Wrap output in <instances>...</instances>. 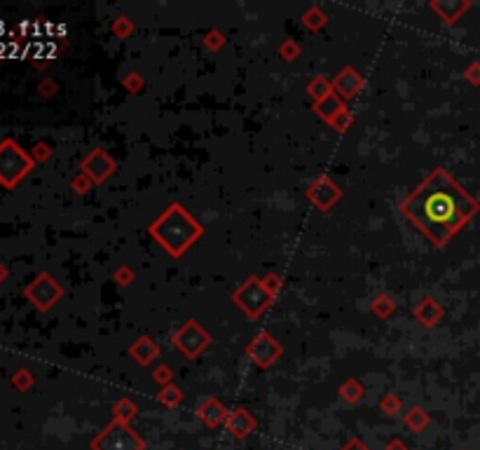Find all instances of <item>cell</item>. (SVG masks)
Here are the masks:
<instances>
[{
	"label": "cell",
	"mask_w": 480,
	"mask_h": 450,
	"mask_svg": "<svg viewBox=\"0 0 480 450\" xmlns=\"http://www.w3.org/2000/svg\"><path fill=\"white\" fill-rule=\"evenodd\" d=\"M401 209L417 230L431 239L433 247H445L478 214L480 204L445 169L438 167L405 199Z\"/></svg>",
	"instance_id": "6da1fadb"
},
{
	"label": "cell",
	"mask_w": 480,
	"mask_h": 450,
	"mask_svg": "<svg viewBox=\"0 0 480 450\" xmlns=\"http://www.w3.org/2000/svg\"><path fill=\"white\" fill-rule=\"evenodd\" d=\"M204 235V227L192 218L190 212H185V207H181L179 202H174L164 212L155 223L150 225V237L155 239L159 247L164 249L169 256L179 258Z\"/></svg>",
	"instance_id": "7a4b0ae2"
},
{
	"label": "cell",
	"mask_w": 480,
	"mask_h": 450,
	"mask_svg": "<svg viewBox=\"0 0 480 450\" xmlns=\"http://www.w3.org/2000/svg\"><path fill=\"white\" fill-rule=\"evenodd\" d=\"M33 167L36 162L31 153H26L14 139L0 141V185L5 190H14L33 172Z\"/></svg>",
	"instance_id": "3957f363"
},
{
	"label": "cell",
	"mask_w": 480,
	"mask_h": 450,
	"mask_svg": "<svg viewBox=\"0 0 480 450\" xmlns=\"http://www.w3.org/2000/svg\"><path fill=\"white\" fill-rule=\"evenodd\" d=\"M232 300H234V305H237L239 310L251 319V322H255V319H260L262 312L272 305L274 298L267 293V289L262 286V279L249 277L247 282L234 291Z\"/></svg>",
	"instance_id": "277c9868"
},
{
	"label": "cell",
	"mask_w": 480,
	"mask_h": 450,
	"mask_svg": "<svg viewBox=\"0 0 480 450\" xmlns=\"http://www.w3.org/2000/svg\"><path fill=\"white\" fill-rule=\"evenodd\" d=\"M26 300L40 312H49L52 307L64 298V286H61L49 272H38L24 289Z\"/></svg>",
	"instance_id": "5b68a950"
},
{
	"label": "cell",
	"mask_w": 480,
	"mask_h": 450,
	"mask_svg": "<svg viewBox=\"0 0 480 450\" xmlns=\"http://www.w3.org/2000/svg\"><path fill=\"white\" fill-rule=\"evenodd\" d=\"M171 343H174V347L181 355H185L187 359H197L211 345V335L209 331H204V328L199 326L195 319H187L179 331L174 333Z\"/></svg>",
	"instance_id": "8992f818"
},
{
	"label": "cell",
	"mask_w": 480,
	"mask_h": 450,
	"mask_svg": "<svg viewBox=\"0 0 480 450\" xmlns=\"http://www.w3.org/2000/svg\"><path fill=\"white\" fill-rule=\"evenodd\" d=\"M94 450H143V438L136 436L129 425L115 420L99 434Z\"/></svg>",
	"instance_id": "52a82bcc"
},
{
	"label": "cell",
	"mask_w": 480,
	"mask_h": 450,
	"mask_svg": "<svg viewBox=\"0 0 480 450\" xmlns=\"http://www.w3.org/2000/svg\"><path fill=\"white\" fill-rule=\"evenodd\" d=\"M284 347L277 343V338L270 331H260L253 335V340L247 345V357L258 368H270L282 359Z\"/></svg>",
	"instance_id": "ba28073f"
},
{
	"label": "cell",
	"mask_w": 480,
	"mask_h": 450,
	"mask_svg": "<svg viewBox=\"0 0 480 450\" xmlns=\"http://www.w3.org/2000/svg\"><path fill=\"white\" fill-rule=\"evenodd\" d=\"M307 199L312 202V207H317L319 212H328L342 199V190L335 181H330L328 176H321L307 188Z\"/></svg>",
	"instance_id": "9c48e42d"
},
{
	"label": "cell",
	"mask_w": 480,
	"mask_h": 450,
	"mask_svg": "<svg viewBox=\"0 0 480 450\" xmlns=\"http://www.w3.org/2000/svg\"><path fill=\"white\" fill-rule=\"evenodd\" d=\"M80 172H82L91 183H104V181L115 172V159H113L104 148H94L87 157L80 164Z\"/></svg>",
	"instance_id": "30bf717a"
},
{
	"label": "cell",
	"mask_w": 480,
	"mask_h": 450,
	"mask_svg": "<svg viewBox=\"0 0 480 450\" xmlns=\"http://www.w3.org/2000/svg\"><path fill=\"white\" fill-rule=\"evenodd\" d=\"M363 89V76L354 66H345L333 80V92L340 96L342 101L354 99Z\"/></svg>",
	"instance_id": "8fae6325"
},
{
	"label": "cell",
	"mask_w": 480,
	"mask_h": 450,
	"mask_svg": "<svg viewBox=\"0 0 480 450\" xmlns=\"http://www.w3.org/2000/svg\"><path fill=\"white\" fill-rule=\"evenodd\" d=\"M227 408L222 406V403L218 401L216 396H209L204 398L202 403L197 406V418L202 420L207 427H220L227 423Z\"/></svg>",
	"instance_id": "7c38bea8"
},
{
	"label": "cell",
	"mask_w": 480,
	"mask_h": 450,
	"mask_svg": "<svg viewBox=\"0 0 480 450\" xmlns=\"http://www.w3.org/2000/svg\"><path fill=\"white\" fill-rule=\"evenodd\" d=\"M431 10L441 16L443 24H457L464 12L471 10V3L468 0H436L431 3Z\"/></svg>",
	"instance_id": "4fadbf2b"
},
{
	"label": "cell",
	"mask_w": 480,
	"mask_h": 450,
	"mask_svg": "<svg viewBox=\"0 0 480 450\" xmlns=\"http://www.w3.org/2000/svg\"><path fill=\"white\" fill-rule=\"evenodd\" d=\"M225 427L234 438H247L251 431L255 429V418L247 411V408H234V411L227 415Z\"/></svg>",
	"instance_id": "5bb4252c"
},
{
	"label": "cell",
	"mask_w": 480,
	"mask_h": 450,
	"mask_svg": "<svg viewBox=\"0 0 480 450\" xmlns=\"http://www.w3.org/2000/svg\"><path fill=\"white\" fill-rule=\"evenodd\" d=\"M415 319L424 328H433L443 319V307L438 305L436 298H431V295H424V298H422L420 303H417V307H415Z\"/></svg>",
	"instance_id": "9a60e30c"
},
{
	"label": "cell",
	"mask_w": 480,
	"mask_h": 450,
	"mask_svg": "<svg viewBox=\"0 0 480 450\" xmlns=\"http://www.w3.org/2000/svg\"><path fill=\"white\" fill-rule=\"evenodd\" d=\"M129 357L134 359L139 366H150L159 357V347L150 335H139V340L129 347Z\"/></svg>",
	"instance_id": "2e32d148"
},
{
	"label": "cell",
	"mask_w": 480,
	"mask_h": 450,
	"mask_svg": "<svg viewBox=\"0 0 480 450\" xmlns=\"http://www.w3.org/2000/svg\"><path fill=\"white\" fill-rule=\"evenodd\" d=\"M342 111H347V104L340 99L338 94H330V96H325L323 101H319V104H314V113H317L319 117L323 120V122H333L335 117L340 115Z\"/></svg>",
	"instance_id": "e0dca14e"
},
{
	"label": "cell",
	"mask_w": 480,
	"mask_h": 450,
	"mask_svg": "<svg viewBox=\"0 0 480 450\" xmlns=\"http://www.w3.org/2000/svg\"><path fill=\"white\" fill-rule=\"evenodd\" d=\"M307 94L314 99V104H319V101H323L325 96L335 94L333 92V80H328L323 76H317L314 80H310V85H307Z\"/></svg>",
	"instance_id": "ac0fdd59"
},
{
	"label": "cell",
	"mask_w": 480,
	"mask_h": 450,
	"mask_svg": "<svg viewBox=\"0 0 480 450\" xmlns=\"http://www.w3.org/2000/svg\"><path fill=\"white\" fill-rule=\"evenodd\" d=\"M403 423L405 427H408L410 431H415V434H420L424 427L431 423V418H428V413L424 411L422 406H413L408 413H405V418H403Z\"/></svg>",
	"instance_id": "d6986e66"
},
{
	"label": "cell",
	"mask_w": 480,
	"mask_h": 450,
	"mask_svg": "<svg viewBox=\"0 0 480 450\" xmlns=\"http://www.w3.org/2000/svg\"><path fill=\"white\" fill-rule=\"evenodd\" d=\"M363 394H365V387L358 383L356 378H350V380H345V383L340 385V396L345 398L347 403H358L363 398Z\"/></svg>",
	"instance_id": "ffe728a7"
},
{
	"label": "cell",
	"mask_w": 480,
	"mask_h": 450,
	"mask_svg": "<svg viewBox=\"0 0 480 450\" xmlns=\"http://www.w3.org/2000/svg\"><path fill=\"white\" fill-rule=\"evenodd\" d=\"M113 413H115V420H117V423L129 425L131 420H134L136 415H139V406H136V403L131 401V398L124 396V398H119L115 406H113Z\"/></svg>",
	"instance_id": "44dd1931"
},
{
	"label": "cell",
	"mask_w": 480,
	"mask_h": 450,
	"mask_svg": "<svg viewBox=\"0 0 480 450\" xmlns=\"http://www.w3.org/2000/svg\"><path fill=\"white\" fill-rule=\"evenodd\" d=\"M302 26L307 28V31H321V28L328 24V14L323 12L321 8H310L305 14H302Z\"/></svg>",
	"instance_id": "7402d4cb"
},
{
	"label": "cell",
	"mask_w": 480,
	"mask_h": 450,
	"mask_svg": "<svg viewBox=\"0 0 480 450\" xmlns=\"http://www.w3.org/2000/svg\"><path fill=\"white\" fill-rule=\"evenodd\" d=\"M370 312H373L375 317H380V319H387V317H391L393 312H396V303H393L391 295L380 293L373 303H370Z\"/></svg>",
	"instance_id": "603a6c76"
},
{
	"label": "cell",
	"mask_w": 480,
	"mask_h": 450,
	"mask_svg": "<svg viewBox=\"0 0 480 450\" xmlns=\"http://www.w3.org/2000/svg\"><path fill=\"white\" fill-rule=\"evenodd\" d=\"M157 401H159V403H164V406H167V408L179 406V403L183 401V392H181V387H176V385H164L162 390H159V394H157Z\"/></svg>",
	"instance_id": "cb8c5ba5"
},
{
	"label": "cell",
	"mask_w": 480,
	"mask_h": 450,
	"mask_svg": "<svg viewBox=\"0 0 480 450\" xmlns=\"http://www.w3.org/2000/svg\"><path fill=\"white\" fill-rule=\"evenodd\" d=\"M401 406H403V401H401V396H398V394H385V396H382V401H380V411L385 415H389V418L401 413Z\"/></svg>",
	"instance_id": "d4e9b609"
},
{
	"label": "cell",
	"mask_w": 480,
	"mask_h": 450,
	"mask_svg": "<svg viewBox=\"0 0 480 450\" xmlns=\"http://www.w3.org/2000/svg\"><path fill=\"white\" fill-rule=\"evenodd\" d=\"M300 45L295 43V40H284L282 45H279V54H282V59H286V61H295L300 56Z\"/></svg>",
	"instance_id": "484cf974"
},
{
	"label": "cell",
	"mask_w": 480,
	"mask_h": 450,
	"mask_svg": "<svg viewBox=\"0 0 480 450\" xmlns=\"http://www.w3.org/2000/svg\"><path fill=\"white\" fill-rule=\"evenodd\" d=\"M33 380H36V378H33V373L28 371V368H19V371L12 375V385L21 392L28 390V387L33 385Z\"/></svg>",
	"instance_id": "4316f807"
},
{
	"label": "cell",
	"mask_w": 480,
	"mask_h": 450,
	"mask_svg": "<svg viewBox=\"0 0 480 450\" xmlns=\"http://www.w3.org/2000/svg\"><path fill=\"white\" fill-rule=\"evenodd\" d=\"M113 279L119 284V286H129V284H134L136 279V272L131 270L129 265H119L115 272H113Z\"/></svg>",
	"instance_id": "83f0119b"
},
{
	"label": "cell",
	"mask_w": 480,
	"mask_h": 450,
	"mask_svg": "<svg viewBox=\"0 0 480 450\" xmlns=\"http://www.w3.org/2000/svg\"><path fill=\"white\" fill-rule=\"evenodd\" d=\"M113 33H115L117 38H129L131 33H134V24H131L127 16H117L115 24H113Z\"/></svg>",
	"instance_id": "f1b7e54d"
},
{
	"label": "cell",
	"mask_w": 480,
	"mask_h": 450,
	"mask_svg": "<svg viewBox=\"0 0 480 450\" xmlns=\"http://www.w3.org/2000/svg\"><path fill=\"white\" fill-rule=\"evenodd\" d=\"M171 378H174V371L167 366V363H159V366L152 371V380L159 385V387H164V385H171Z\"/></svg>",
	"instance_id": "f546056e"
},
{
	"label": "cell",
	"mask_w": 480,
	"mask_h": 450,
	"mask_svg": "<svg viewBox=\"0 0 480 450\" xmlns=\"http://www.w3.org/2000/svg\"><path fill=\"white\" fill-rule=\"evenodd\" d=\"M354 122V115H352V111L350 108H347V111H342L338 117L333 120V122H330V127L335 129V132H347V129H350V124Z\"/></svg>",
	"instance_id": "4dcf8cb0"
},
{
	"label": "cell",
	"mask_w": 480,
	"mask_h": 450,
	"mask_svg": "<svg viewBox=\"0 0 480 450\" xmlns=\"http://www.w3.org/2000/svg\"><path fill=\"white\" fill-rule=\"evenodd\" d=\"M49 155H52V146L45 144V141H38V144L31 148L33 162H45V159H49Z\"/></svg>",
	"instance_id": "1f68e13d"
},
{
	"label": "cell",
	"mask_w": 480,
	"mask_h": 450,
	"mask_svg": "<svg viewBox=\"0 0 480 450\" xmlns=\"http://www.w3.org/2000/svg\"><path fill=\"white\" fill-rule=\"evenodd\" d=\"M222 45H225V36H222L220 31H216V28H211V31L204 36V47H209V49H220Z\"/></svg>",
	"instance_id": "d6a6232c"
},
{
	"label": "cell",
	"mask_w": 480,
	"mask_h": 450,
	"mask_svg": "<svg viewBox=\"0 0 480 450\" xmlns=\"http://www.w3.org/2000/svg\"><path fill=\"white\" fill-rule=\"evenodd\" d=\"M262 286H265V289H267V293H270L272 298H274V295L279 293V289H282V277L274 275V272H270V275L262 277Z\"/></svg>",
	"instance_id": "836d02e7"
},
{
	"label": "cell",
	"mask_w": 480,
	"mask_h": 450,
	"mask_svg": "<svg viewBox=\"0 0 480 450\" xmlns=\"http://www.w3.org/2000/svg\"><path fill=\"white\" fill-rule=\"evenodd\" d=\"M464 80L468 85H473V87H480V61H473V64L466 66Z\"/></svg>",
	"instance_id": "e575fe53"
},
{
	"label": "cell",
	"mask_w": 480,
	"mask_h": 450,
	"mask_svg": "<svg viewBox=\"0 0 480 450\" xmlns=\"http://www.w3.org/2000/svg\"><path fill=\"white\" fill-rule=\"evenodd\" d=\"M91 185H94V183H91V181H89L87 176H84L82 172H80V174L76 176V179L71 181V188L78 192V195H84V192H89V188H91Z\"/></svg>",
	"instance_id": "d590c367"
},
{
	"label": "cell",
	"mask_w": 480,
	"mask_h": 450,
	"mask_svg": "<svg viewBox=\"0 0 480 450\" xmlns=\"http://www.w3.org/2000/svg\"><path fill=\"white\" fill-rule=\"evenodd\" d=\"M122 85H124V87H127V89H129L131 94H136V92H139V89L143 87V78H141V76H139V73H136V71H131L129 76L122 80Z\"/></svg>",
	"instance_id": "8d00e7d4"
},
{
	"label": "cell",
	"mask_w": 480,
	"mask_h": 450,
	"mask_svg": "<svg viewBox=\"0 0 480 450\" xmlns=\"http://www.w3.org/2000/svg\"><path fill=\"white\" fill-rule=\"evenodd\" d=\"M342 450H368V446H365L361 438H352V441H347L345 446H342Z\"/></svg>",
	"instance_id": "74e56055"
},
{
	"label": "cell",
	"mask_w": 480,
	"mask_h": 450,
	"mask_svg": "<svg viewBox=\"0 0 480 450\" xmlns=\"http://www.w3.org/2000/svg\"><path fill=\"white\" fill-rule=\"evenodd\" d=\"M387 450H408V448H405V443L401 438H393V441L387 443Z\"/></svg>",
	"instance_id": "f35d334b"
},
{
	"label": "cell",
	"mask_w": 480,
	"mask_h": 450,
	"mask_svg": "<svg viewBox=\"0 0 480 450\" xmlns=\"http://www.w3.org/2000/svg\"><path fill=\"white\" fill-rule=\"evenodd\" d=\"M8 275H10L8 265H5L3 260H0V286H3V284H5V279H8Z\"/></svg>",
	"instance_id": "ab89813d"
},
{
	"label": "cell",
	"mask_w": 480,
	"mask_h": 450,
	"mask_svg": "<svg viewBox=\"0 0 480 450\" xmlns=\"http://www.w3.org/2000/svg\"><path fill=\"white\" fill-rule=\"evenodd\" d=\"M478 204H480V197H478Z\"/></svg>",
	"instance_id": "60d3db41"
}]
</instances>
